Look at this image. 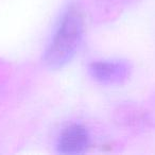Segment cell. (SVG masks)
Returning a JSON list of instances; mask_svg holds the SVG:
<instances>
[{
	"label": "cell",
	"mask_w": 155,
	"mask_h": 155,
	"mask_svg": "<svg viewBox=\"0 0 155 155\" xmlns=\"http://www.w3.org/2000/svg\"><path fill=\"white\" fill-rule=\"evenodd\" d=\"M84 33L82 15L75 8L66 10L44 53V63L51 69L64 67L75 56Z\"/></svg>",
	"instance_id": "1"
},
{
	"label": "cell",
	"mask_w": 155,
	"mask_h": 155,
	"mask_svg": "<svg viewBox=\"0 0 155 155\" xmlns=\"http://www.w3.org/2000/svg\"><path fill=\"white\" fill-rule=\"evenodd\" d=\"M88 72L101 84L119 85L130 78L132 67L124 61H97L89 65Z\"/></svg>",
	"instance_id": "2"
},
{
	"label": "cell",
	"mask_w": 155,
	"mask_h": 155,
	"mask_svg": "<svg viewBox=\"0 0 155 155\" xmlns=\"http://www.w3.org/2000/svg\"><path fill=\"white\" fill-rule=\"evenodd\" d=\"M89 134L81 124H71L61 133L58 140V151L62 154H82L89 146Z\"/></svg>",
	"instance_id": "3"
}]
</instances>
